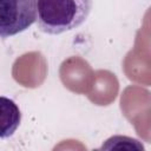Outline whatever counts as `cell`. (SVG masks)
<instances>
[{"mask_svg": "<svg viewBox=\"0 0 151 151\" xmlns=\"http://www.w3.org/2000/svg\"><path fill=\"white\" fill-rule=\"evenodd\" d=\"M37 25L47 34H61L81 26L88 18L92 0H35Z\"/></svg>", "mask_w": 151, "mask_h": 151, "instance_id": "6da1fadb", "label": "cell"}, {"mask_svg": "<svg viewBox=\"0 0 151 151\" xmlns=\"http://www.w3.org/2000/svg\"><path fill=\"white\" fill-rule=\"evenodd\" d=\"M21 111L14 100L0 96V138H9L18 130Z\"/></svg>", "mask_w": 151, "mask_h": 151, "instance_id": "3957f363", "label": "cell"}, {"mask_svg": "<svg viewBox=\"0 0 151 151\" xmlns=\"http://www.w3.org/2000/svg\"><path fill=\"white\" fill-rule=\"evenodd\" d=\"M35 21V0H0V38L17 35Z\"/></svg>", "mask_w": 151, "mask_h": 151, "instance_id": "7a4b0ae2", "label": "cell"}]
</instances>
